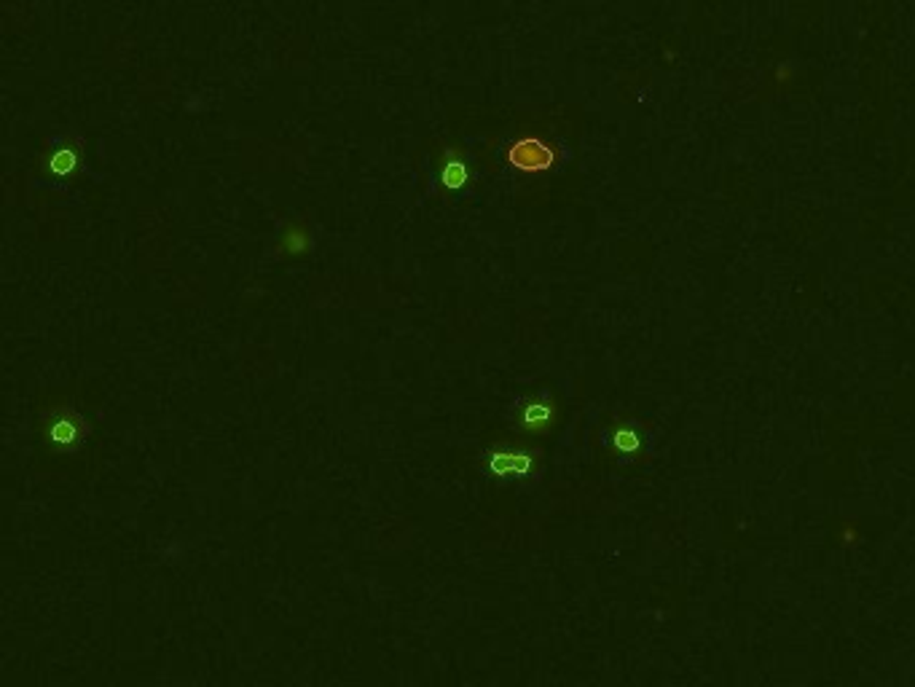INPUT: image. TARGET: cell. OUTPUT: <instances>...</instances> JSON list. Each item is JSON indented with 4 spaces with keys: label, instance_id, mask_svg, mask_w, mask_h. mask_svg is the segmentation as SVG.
<instances>
[{
    "label": "cell",
    "instance_id": "obj_1",
    "mask_svg": "<svg viewBox=\"0 0 915 687\" xmlns=\"http://www.w3.org/2000/svg\"><path fill=\"white\" fill-rule=\"evenodd\" d=\"M486 470L497 478H524L532 473V457L524 449L497 446L486 454Z\"/></svg>",
    "mask_w": 915,
    "mask_h": 687
},
{
    "label": "cell",
    "instance_id": "obj_2",
    "mask_svg": "<svg viewBox=\"0 0 915 687\" xmlns=\"http://www.w3.org/2000/svg\"><path fill=\"white\" fill-rule=\"evenodd\" d=\"M508 156H511V165H513L516 170L524 172V174H537V172L548 170L550 165H553V151H550V146H546V143L537 140V138L513 143L511 151H508Z\"/></svg>",
    "mask_w": 915,
    "mask_h": 687
},
{
    "label": "cell",
    "instance_id": "obj_3",
    "mask_svg": "<svg viewBox=\"0 0 915 687\" xmlns=\"http://www.w3.org/2000/svg\"><path fill=\"white\" fill-rule=\"evenodd\" d=\"M46 435H49V441L57 443V446H76L78 438L84 435V422H81L73 411L57 414V416L49 419Z\"/></svg>",
    "mask_w": 915,
    "mask_h": 687
},
{
    "label": "cell",
    "instance_id": "obj_4",
    "mask_svg": "<svg viewBox=\"0 0 915 687\" xmlns=\"http://www.w3.org/2000/svg\"><path fill=\"white\" fill-rule=\"evenodd\" d=\"M46 167H49V172L51 174H57V177H67V174H73L76 172V167H78V146H73L67 138L49 154V159H46Z\"/></svg>",
    "mask_w": 915,
    "mask_h": 687
},
{
    "label": "cell",
    "instance_id": "obj_5",
    "mask_svg": "<svg viewBox=\"0 0 915 687\" xmlns=\"http://www.w3.org/2000/svg\"><path fill=\"white\" fill-rule=\"evenodd\" d=\"M553 416V403L546 397H529L521 403V422L529 427H543Z\"/></svg>",
    "mask_w": 915,
    "mask_h": 687
},
{
    "label": "cell",
    "instance_id": "obj_6",
    "mask_svg": "<svg viewBox=\"0 0 915 687\" xmlns=\"http://www.w3.org/2000/svg\"><path fill=\"white\" fill-rule=\"evenodd\" d=\"M440 177H443V183L449 185V188H462L465 183H467V177H470V170H467V165L459 159V156H446V162L440 165Z\"/></svg>",
    "mask_w": 915,
    "mask_h": 687
},
{
    "label": "cell",
    "instance_id": "obj_7",
    "mask_svg": "<svg viewBox=\"0 0 915 687\" xmlns=\"http://www.w3.org/2000/svg\"><path fill=\"white\" fill-rule=\"evenodd\" d=\"M280 247H282L285 253H290V255L306 253V247H309V236H306V231H304L301 226H288L285 236L280 239Z\"/></svg>",
    "mask_w": 915,
    "mask_h": 687
}]
</instances>
